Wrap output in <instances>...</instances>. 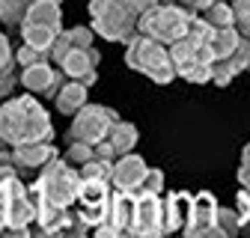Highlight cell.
Here are the masks:
<instances>
[{"label":"cell","mask_w":250,"mask_h":238,"mask_svg":"<svg viewBox=\"0 0 250 238\" xmlns=\"http://www.w3.org/2000/svg\"><path fill=\"white\" fill-rule=\"evenodd\" d=\"M0 131L6 143L24 146V143H39V140H54V125L48 110L36 101V96H9L0 101Z\"/></svg>","instance_id":"obj_1"},{"label":"cell","mask_w":250,"mask_h":238,"mask_svg":"<svg viewBox=\"0 0 250 238\" xmlns=\"http://www.w3.org/2000/svg\"><path fill=\"white\" fill-rule=\"evenodd\" d=\"M89 24L96 36L128 45L140 33V12L134 0H89Z\"/></svg>","instance_id":"obj_2"},{"label":"cell","mask_w":250,"mask_h":238,"mask_svg":"<svg viewBox=\"0 0 250 238\" xmlns=\"http://www.w3.org/2000/svg\"><path fill=\"white\" fill-rule=\"evenodd\" d=\"M125 66H128L131 72L146 75L149 80L161 83V86H167L173 78H179L173 54H170V45L155 42L146 33H137L128 45H125Z\"/></svg>","instance_id":"obj_3"},{"label":"cell","mask_w":250,"mask_h":238,"mask_svg":"<svg viewBox=\"0 0 250 238\" xmlns=\"http://www.w3.org/2000/svg\"><path fill=\"white\" fill-rule=\"evenodd\" d=\"M81 185H83V178H81V170L69 161H60V155L54 161H48L39 176L30 182V188H33L36 194L48 197L51 202L62 205V208H69L78 202V194H81Z\"/></svg>","instance_id":"obj_4"},{"label":"cell","mask_w":250,"mask_h":238,"mask_svg":"<svg viewBox=\"0 0 250 238\" xmlns=\"http://www.w3.org/2000/svg\"><path fill=\"white\" fill-rule=\"evenodd\" d=\"M194 9H185L179 3H158L152 12H146L140 18V33L152 36L155 42H161V45H173L179 42L188 30H191V21H194Z\"/></svg>","instance_id":"obj_5"},{"label":"cell","mask_w":250,"mask_h":238,"mask_svg":"<svg viewBox=\"0 0 250 238\" xmlns=\"http://www.w3.org/2000/svg\"><path fill=\"white\" fill-rule=\"evenodd\" d=\"M119 122V113L113 107L104 104H83L75 116H72V125H69V140H83V143H102L107 140V134L113 131V125Z\"/></svg>","instance_id":"obj_6"},{"label":"cell","mask_w":250,"mask_h":238,"mask_svg":"<svg viewBox=\"0 0 250 238\" xmlns=\"http://www.w3.org/2000/svg\"><path fill=\"white\" fill-rule=\"evenodd\" d=\"M110 199H113V185L110 182H99V178H83V185H81V194H78V208H81V215L83 220L96 229L107 220L110 215Z\"/></svg>","instance_id":"obj_7"},{"label":"cell","mask_w":250,"mask_h":238,"mask_svg":"<svg viewBox=\"0 0 250 238\" xmlns=\"http://www.w3.org/2000/svg\"><path fill=\"white\" fill-rule=\"evenodd\" d=\"M62 80H66V75H62L60 66H54L51 60H42V63H33V66H27L21 69V86L27 89V93H33L39 99H51L60 93V86Z\"/></svg>","instance_id":"obj_8"},{"label":"cell","mask_w":250,"mask_h":238,"mask_svg":"<svg viewBox=\"0 0 250 238\" xmlns=\"http://www.w3.org/2000/svg\"><path fill=\"white\" fill-rule=\"evenodd\" d=\"M134 238H158L164 235V197L161 194H137L134 212Z\"/></svg>","instance_id":"obj_9"},{"label":"cell","mask_w":250,"mask_h":238,"mask_svg":"<svg viewBox=\"0 0 250 238\" xmlns=\"http://www.w3.org/2000/svg\"><path fill=\"white\" fill-rule=\"evenodd\" d=\"M217 208L221 205H217L211 191L194 194V208H191V220H188L185 235H191V238H211V235H217V229H214Z\"/></svg>","instance_id":"obj_10"},{"label":"cell","mask_w":250,"mask_h":238,"mask_svg":"<svg viewBox=\"0 0 250 238\" xmlns=\"http://www.w3.org/2000/svg\"><path fill=\"white\" fill-rule=\"evenodd\" d=\"M99 60H102V54L96 48H72L69 57L60 63V69H62L66 78L92 86V83L99 80Z\"/></svg>","instance_id":"obj_11"},{"label":"cell","mask_w":250,"mask_h":238,"mask_svg":"<svg viewBox=\"0 0 250 238\" xmlns=\"http://www.w3.org/2000/svg\"><path fill=\"white\" fill-rule=\"evenodd\" d=\"M30 194H33V202H36V223H33V232H36V235H62L72 205L62 208V205L51 202L48 197L36 194L33 188H30Z\"/></svg>","instance_id":"obj_12"},{"label":"cell","mask_w":250,"mask_h":238,"mask_svg":"<svg viewBox=\"0 0 250 238\" xmlns=\"http://www.w3.org/2000/svg\"><path fill=\"white\" fill-rule=\"evenodd\" d=\"M146 173H149V164H146L140 155L128 152V155H122V158H116V161H113L110 185H113L116 191L137 194V188H140V182H143V176H146Z\"/></svg>","instance_id":"obj_13"},{"label":"cell","mask_w":250,"mask_h":238,"mask_svg":"<svg viewBox=\"0 0 250 238\" xmlns=\"http://www.w3.org/2000/svg\"><path fill=\"white\" fill-rule=\"evenodd\" d=\"M191 208H194V194L188 191H173L164 197V235H176L188 229L191 220Z\"/></svg>","instance_id":"obj_14"},{"label":"cell","mask_w":250,"mask_h":238,"mask_svg":"<svg viewBox=\"0 0 250 238\" xmlns=\"http://www.w3.org/2000/svg\"><path fill=\"white\" fill-rule=\"evenodd\" d=\"M134 212H137V194L116 191V188H113V199H110V215H107V223H113L119 235H131Z\"/></svg>","instance_id":"obj_15"},{"label":"cell","mask_w":250,"mask_h":238,"mask_svg":"<svg viewBox=\"0 0 250 238\" xmlns=\"http://www.w3.org/2000/svg\"><path fill=\"white\" fill-rule=\"evenodd\" d=\"M86 93H89V86H86V83L66 78V80H62V86H60V93L54 96V104H57V110H60L62 116H75V113L89 101Z\"/></svg>","instance_id":"obj_16"},{"label":"cell","mask_w":250,"mask_h":238,"mask_svg":"<svg viewBox=\"0 0 250 238\" xmlns=\"http://www.w3.org/2000/svg\"><path fill=\"white\" fill-rule=\"evenodd\" d=\"M60 3L62 0H36L30 6V15L24 24H45V27H54V30H62V12H60Z\"/></svg>","instance_id":"obj_17"},{"label":"cell","mask_w":250,"mask_h":238,"mask_svg":"<svg viewBox=\"0 0 250 238\" xmlns=\"http://www.w3.org/2000/svg\"><path fill=\"white\" fill-rule=\"evenodd\" d=\"M137 128L131 125V122H125V119H119V122L113 125V131L107 134V143H110V149H113V155L116 158H122V155H128L131 149L137 146Z\"/></svg>","instance_id":"obj_18"},{"label":"cell","mask_w":250,"mask_h":238,"mask_svg":"<svg viewBox=\"0 0 250 238\" xmlns=\"http://www.w3.org/2000/svg\"><path fill=\"white\" fill-rule=\"evenodd\" d=\"M33 3L36 0H0V21L6 27H12V30H21Z\"/></svg>","instance_id":"obj_19"},{"label":"cell","mask_w":250,"mask_h":238,"mask_svg":"<svg viewBox=\"0 0 250 238\" xmlns=\"http://www.w3.org/2000/svg\"><path fill=\"white\" fill-rule=\"evenodd\" d=\"M241 33H238V27L229 24V27H214V36H211V51L214 57H229L238 45H241Z\"/></svg>","instance_id":"obj_20"},{"label":"cell","mask_w":250,"mask_h":238,"mask_svg":"<svg viewBox=\"0 0 250 238\" xmlns=\"http://www.w3.org/2000/svg\"><path fill=\"white\" fill-rule=\"evenodd\" d=\"M57 33H60V30L45 27V24H24V27H21L24 42H27V45H33V48H39V51H45V54L51 51V45H54Z\"/></svg>","instance_id":"obj_21"},{"label":"cell","mask_w":250,"mask_h":238,"mask_svg":"<svg viewBox=\"0 0 250 238\" xmlns=\"http://www.w3.org/2000/svg\"><path fill=\"white\" fill-rule=\"evenodd\" d=\"M211 27H229L235 24V12H232V0H214L211 6H206L200 12Z\"/></svg>","instance_id":"obj_22"},{"label":"cell","mask_w":250,"mask_h":238,"mask_svg":"<svg viewBox=\"0 0 250 238\" xmlns=\"http://www.w3.org/2000/svg\"><path fill=\"white\" fill-rule=\"evenodd\" d=\"M241 226H244V220H241V212L238 208H217V223H214V229H217V238H232V235H238L241 232Z\"/></svg>","instance_id":"obj_23"},{"label":"cell","mask_w":250,"mask_h":238,"mask_svg":"<svg viewBox=\"0 0 250 238\" xmlns=\"http://www.w3.org/2000/svg\"><path fill=\"white\" fill-rule=\"evenodd\" d=\"M81 170V178H99V182H110V176H113V161L110 158H102L96 155L92 161H86Z\"/></svg>","instance_id":"obj_24"},{"label":"cell","mask_w":250,"mask_h":238,"mask_svg":"<svg viewBox=\"0 0 250 238\" xmlns=\"http://www.w3.org/2000/svg\"><path fill=\"white\" fill-rule=\"evenodd\" d=\"M96 158V146L92 143H83V140H69V149H66V161L75 164V167H83L86 161Z\"/></svg>","instance_id":"obj_25"},{"label":"cell","mask_w":250,"mask_h":238,"mask_svg":"<svg viewBox=\"0 0 250 238\" xmlns=\"http://www.w3.org/2000/svg\"><path fill=\"white\" fill-rule=\"evenodd\" d=\"M42 60H51L45 51H39V48H33V45H21L18 51H15V63L21 66V69H27V66H33V63H42Z\"/></svg>","instance_id":"obj_26"},{"label":"cell","mask_w":250,"mask_h":238,"mask_svg":"<svg viewBox=\"0 0 250 238\" xmlns=\"http://www.w3.org/2000/svg\"><path fill=\"white\" fill-rule=\"evenodd\" d=\"M69 51H72L69 33H66V30H60V33H57V39H54V45H51V51H48V57H51V63H54V66H60L62 60L69 57Z\"/></svg>","instance_id":"obj_27"},{"label":"cell","mask_w":250,"mask_h":238,"mask_svg":"<svg viewBox=\"0 0 250 238\" xmlns=\"http://www.w3.org/2000/svg\"><path fill=\"white\" fill-rule=\"evenodd\" d=\"M232 12H235V27L241 36H250V0H232Z\"/></svg>","instance_id":"obj_28"},{"label":"cell","mask_w":250,"mask_h":238,"mask_svg":"<svg viewBox=\"0 0 250 238\" xmlns=\"http://www.w3.org/2000/svg\"><path fill=\"white\" fill-rule=\"evenodd\" d=\"M161 191H164V173L149 167V173L143 176V182H140L137 194H161Z\"/></svg>","instance_id":"obj_29"},{"label":"cell","mask_w":250,"mask_h":238,"mask_svg":"<svg viewBox=\"0 0 250 238\" xmlns=\"http://www.w3.org/2000/svg\"><path fill=\"white\" fill-rule=\"evenodd\" d=\"M15 66H18V63H12V66H6L3 72H0V101H6V99L12 96L15 83L21 80V75H15Z\"/></svg>","instance_id":"obj_30"},{"label":"cell","mask_w":250,"mask_h":238,"mask_svg":"<svg viewBox=\"0 0 250 238\" xmlns=\"http://www.w3.org/2000/svg\"><path fill=\"white\" fill-rule=\"evenodd\" d=\"M66 33H69L72 48H92V36H96L92 24L89 27H72V30H66Z\"/></svg>","instance_id":"obj_31"},{"label":"cell","mask_w":250,"mask_h":238,"mask_svg":"<svg viewBox=\"0 0 250 238\" xmlns=\"http://www.w3.org/2000/svg\"><path fill=\"white\" fill-rule=\"evenodd\" d=\"M238 182H241V188H247L250 191V143L241 149V164H238Z\"/></svg>","instance_id":"obj_32"},{"label":"cell","mask_w":250,"mask_h":238,"mask_svg":"<svg viewBox=\"0 0 250 238\" xmlns=\"http://www.w3.org/2000/svg\"><path fill=\"white\" fill-rule=\"evenodd\" d=\"M12 63H15V51H12L9 39L0 33V72H3L6 66H12Z\"/></svg>","instance_id":"obj_33"},{"label":"cell","mask_w":250,"mask_h":238,"mask_svg":"<svg viewBox=\"0 0 250 238\" xmlns=\"http://www.w3.org/2000/svg\"><path fill=\"white\" fill-rule=\"evenodd\" d=\"M161 0H134V6H137V12H140V18L146 15V12H152L155 6H158Z\"/></svg>","instance_id":"obj_34"},{"label":"cell","mask_w":250,"mask_h":238,"mask_svg":"<svg viewBox=\"0 0 250 238\" xmlns=\"http://www.w3.org/2000/svg\"><path fill=\"white\" fill-rule=\"evenodd\" d=\"M0 235H6V202L0 199Z\"/></svg>","instance_id":"obj_35"},{"label":"cell","mask_w":250,"mask_h":238,"mask_svg":"<svg viewBox=\"0 0 250 238\" xmlns=\"http://www.w3.org/2000/svg\"><path fill=\"white\" fill-rule=\"evenodd\" d=\"M173 3H179V6H185V9H194V12H200V0H173Z\"/></svg>","instance_id":"obj_36"},{"label":"cell","mask_w":250,"mask_h":238,"mask_svg":"<svg viewBox=\"0 0 250 238\" xmlns=\"http://www.w3.org/2000/svg\"><path fill=\"white\" fill-rule=\"evenodd\" d=\"M0 170H3V164H0Z\"/></svg>","instance_id":"obj_37"}]
</instances>
